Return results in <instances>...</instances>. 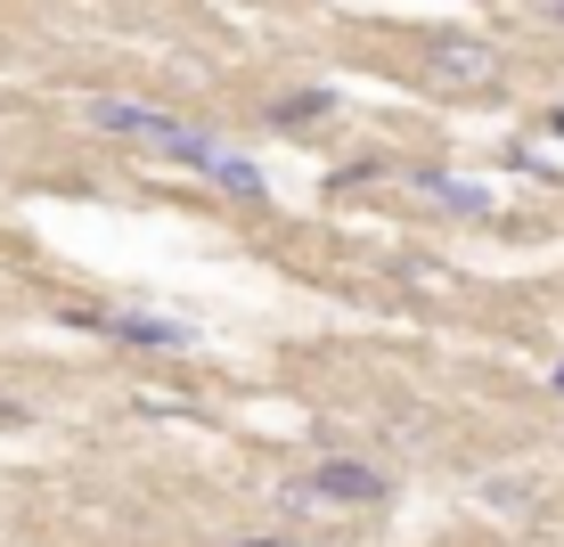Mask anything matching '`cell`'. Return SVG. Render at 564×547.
Returning <instances> with one entry per match:
<instances>
[{
  "mask_svg": "<svg viewBox=\"0 0 564 547\" xmlns=\"http://www.w3.org/2000/svg\"><path fill=\"white\" fill-rule=\"evenodd\" d=\"M377 499H384V474L368 458H319L311 474H286L279 482L286 515H311V506H377Z\"/></svg>",
  "mask_w": 564,
  "mask_h": 547,
  "instance_id": "6da1fadb",
  "label": "cell"
},
{
  "mask_svg": "<svg viewBox=\"0 0 564 547\" xmlns=\"http://www.w3.org/2000/svg\"><path fill=\"white\" fill-rule=\"evenodd\" d=\"M549 131H556V140H564V114H549Z\"/></svg>",
  "mask_w": 564,
  "mask_h": 547,
  "instance_id": "8fae6325",
  "label": "cell"
},
{
  "mask_svg": "<svg viewBox=\"0 0 564 547\" xmlns=\"http://www.w3.org/2000/svg\"><path fill=\"white\" fill-rule=\"evenodd\" d=\"M549 384H556V393H564V368H556V376H549Z\"/></svg>",
  "mask_w": 564,
  "mask_h": 547,
  "instance_id": "4fadbf2b",
  "label": "cell"
},
{
  "mask_svg": "<svg viewBox=\"0 0 564 547\" xmlns=\"http://www.w3.org/2000/svg\"><path fill=\"white\" fill-rule=\"evenodd\" d=\"M0 425H33V417H25V401H0Z\"/></svg>",
  "mask_w": 564,
  "mask_h": 547,
  "instance_id": "9c48e42d",
  "label": "cell"
},
{
  "mask_svg": "<svg viewBox=\"0 0 564 547\" xmlns=\"http://www.w3.org/2000/svg\"><path fill=\"white\" fill-rule=\"evenodd\" d=\"M270 131H311V123H327L336 114V90H286V99H270Z\"/></svg>",
  "mask_w": 564,
  "mask_h": 547,
  "instance_id": "8992f818",
  "label": "cell"
},
{
  "mask_svg": "<svg viewBox=\"0 0 564 547\" xmlns=\"http://www.w3.org/2000/svg\"><path fill=\"white\" fill-rule=\"evenodd\" d=\"M66 327H90V336L140 343V351H197V327L155 319V310H90V303H66Z\"/></svg>",
  "mask_w": 564,
  "mask_h": 547,
  "instance_id": "7a4b0ae2",
  "label": "cell"
},
{
  "mask_svg": "<svg viewBox=\"0 0 564 547\" xmlns=\"http://www.w3.org/2000/svg\"><path fill=\"white\" fill-rule=\"evenodd\" d=\"M410 188L425 205H442V212H466V221H475V212H491V188H475V180H451V172H410Z\"/></svg>",
  "mask_w": 564,
  "mask_h": 547,
  "instance_id": "5b68a950",
  "label": "cell"
},
{
  "mask_svg": "<svg viewBox=\"0 0 564 547\" xmlns=\"http://www.w3.org/2000/svg\"><path fill=\"white\" fill-rule=\"evenodd\" d=\"M83 114L99 131H123V140H148V147H164L172 131H181V114H155V107H131V99H90Z\"/></svg>",
  "mask_w": 564,
  "mask_h": 547,
  "instance_id": "277c9868",
  "label": "cell"
},
{
  "mask_svg": "<svg viewBox=\"0 0 564 547\" xmlns=\"http://www.w3.org/2000/svg\"><path fill=\"white\" fill-rule=\"evenodd\" d=\"M213 188H229V197H246V205H270V180H262V164H254V155H238V147H229L221 164H213Z\"/></svg>",
  "mask_w": 564,
  "mask_h": 547,
  "instance_id": "52a82bcc",
  "label": "cell"
},
{
  "mask_svg": "<svg viewBox=\"0 0 564 547\" xmlns=\"http://www.w3.org/2000/svg\"><path fill=\"white\" fill-rule=\"evenodd\" d=\"M549 17H556V25H564V0H549Z\"/></svg>",
  "mask_w": 564,
  "mask_h": 547,
  "instance_id": "7c38bea8",
  "label": "cell"
},
{
  "mask_svg": "<svg viewBox=\"0 0 564 547\" xmlns=\"http://www.w3.org/2000/svg\"><path fill=\"white\" fill-rule=\"evenodd\" d=\"M425 83H442V90H491L499 83V50L475 42V33H434V42H425Z\"/></svg>",
  "mask_w": 564,
  "mask_h": 547,
  "instance_id": "3957f363",
  "label": "cell"
},
{
  "mask_svg": "<svg viewBox=\"0 0 564 547\" xmlns=\"http://www.w3.org/2000/svg\"><path fill=\"white\" fill-rule=\"evenodd\" d=\"M482 491L508 506V515H532V482H523V474H508V482H482Z\"/></svg>",
  "mask_w": 564,
  "mask_h": 547,
  "instance_id": "ba28073f",
  "label": "cell"
},
{
  "mask_svg": "<svg viewBox=\"0 0 564 547\" xmlns=\"http://www.w3.org/2000/svg\"><path fill=\"white\" fill-rule=\"evenodd\" d=\"M238 547H295V539H238Z\"/></svg>",
  "mask_w": 564,
  "mask_h": 547,
  "instance_id": "30bf717a",
  "label": "cell"
}]
</instances>
